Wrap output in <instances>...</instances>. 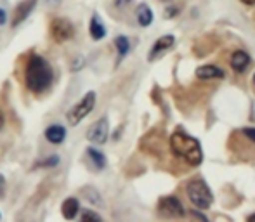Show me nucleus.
<instances>
[{
  "label": "nucleus",
  "instance_id": "20",
  "mask_svg": "<svg viewBox=\"0 0 255 222\" xmlns=\"http://www.w3.org/2000/svg\"><path fill=\"white\" fill-rule=\"evenodd\" d=\"M5 196V177L0 174V200Z\"/></svg>",
  "mask_w": 255,
  "mask_h": 222
},
{
  "label": "nucleus",
  "instance_id": "18",
  "mask_svg": "<svg viewBox=\"0 0 255 222\" xmlns=\"http://www.w3.org/2000/svg\"><path fill=\"white\" fill-rule=\"evenodd\" d=\"M82 221L84 222H101L103 217L99 216V214L92 212V210H84V214H82Z\"/></svg>",
  "mask_w": 255,
  "mask_h": 222
},
{
  "label": "nucleus",
  "instance_id": "8",
  "mask_svg": "<svg viewBox=\"0 0 255 222\" xmlns=\"http://www.w3.org/2000/svg\"><path fill=\"white\" fill-rule=\"evenodd\" d=\"M35 7H37V0H23V2L17 3L16 9H14L12 21H10L12 28L19 26V24L23 23V21H26L28 16H30V14L33 12Z\"/></svg>",
  "mask_w": 255,
  "mask_h": 222
},
{
  "label": "nucleus",
  "instance_id": "29",
  "mask_svg": "<svg viewBox=\"0 0 255 222\" xmlns=\"http://www.w3.org/2000/svg\"><path fill=\"white\" fill-rule=\"evenodd\" d=\"M0 217H2V216H0Z\"/></svg>",
  "mask_w": 255,
  "mask_h": 222
},
{
  "label": "nucleus",
  "instance_id": "3",
  "mask_svg": "<svg viewBox=\"0 0 255 222\" xmlns=\"http://www.w3.org/2000/svg\"><path fill=\"white\" fill-rule=\"evenodd\" d=\"M186 191H188L189 202L198 210L210 209L212 202H214V196H212L210 188H208L203 179H193V181H189L188 186H186Z\"/></svg>",
  "mask_w": 255,
  "mask_h": 222
},
{
  "label": "nucleus",
  "instance_id": "25",
  "mask_svg": "<svg viewBox=\"0 0 255 222\" xmlns=\"http://www.w3.org/2000/svg\"><path fill=\"white\" fill-rule=\"evenodd\" d=\"M245 5H255V0H242Z\"/></svg>",
  "mask_w": 255,
  "mask_h": 222
},
{
  "label": "nucleus",
  "instance_id": "13",
  "mask_svg": "<svg viewBox=\"0 0 255 222\" xmlns=\"http://www.w3.org/2000/svg\"><path fill=\"white\" fill-rule=\"evenodd\" d=\"M196 77L200 80H214V78H224V71L219 66L214 64H207V66H200L196 70Z\"/></svg>",
  "mask_w": 255,
  "mask_h": 222
},
{
  "label": "nucleus",
  "instance_id": "16",
  "mask_svg": "<svg viewBox=\"0 0 255 222\" xmlns=\"http://www.w3.org/2000/svg\"><path fill=\"white\" fill-rule=\"evenodd\" d=\"M135 17H137V23L142 28H148L153 23V10L148 3H139L137 9H135Z\"/></svg>",
  "mask_w": 255,
  "mask_h": 222
},
{
  "label": "nucleus",
  "instance_id": "6",
  "mask_svg": "<svg viewBox=\"0 0 255 222\" xmlns=\"http://www.w3.org/2000/svg\"><path fill=\"white\" fill-rule=\"evenodd\" d=\"M158 210L165 217H182L186 214L182 203L175 196H165L158 202Z\"/></svg>",
  "mask_w": 255,
  "mask_h": 222
},
{
  "label": "nucleus",
  "instance_id": "14",
  "mask_svg": "<svg viewBox=\"0 0 255 222\" xmlns=\"http://www.w3.org/2000/svg\"><path fill=\"white\" fill-rule=\"evenodd\" d=\"M89 33H91L92 40H103L106 37V26L101 19H99L98 14L91 17V23H89Z\"/></svg>",
  "mask_w": 255,
  "mask_h": 222
},
{
  "label": "nucleus",
  "instance_id": "10",
  "mask_svg": "<svg viewBox=\"0 0 255 222\" xmlns=\"http://www.w3.org/2000/svg\"><path fill=\"white\" fill-rule=\"evenodd\" d=\"M45 139H47V142H51V144H56V146L63 144L64 139H66V128L59 123L49 125V127L45 128Z\"/></svg>",
  "mask_w": 255,
  "mask_h": 222
},
{
  "label": "nucleus",
  "instance_id": "28",
  "mask_svg": "<svg viewBox=\"0 0 255 222\" xmlns=\"http://www.w3.org/2000/svg\"><path fill=\"white\" fill-rule=\"evenodd\" d=\"M163 2H168V0H163Z\"/></svg>",
  "mask_w": 255,
  "mask_h": 222
},
{
  "label": "nucleus",
  "instance_id": "5",
  "mask_svg": "<svg viewBox=\"0 0 255 222\" xmlns=\"http://www.w3.org/2000/svg\"><path fill=\"white\" fill-rule=\"evenodd\" d=\"M49 31L56 44H64L75 37V26L66 17H54L49 24Z\"/></svg>",
  "mask_w": 255,
  "mask_h": 222
},
{
  "label": "nucleus",
  "instance_id": "17",
  "mask_svg": "<svg viewBox=\"0 0 255 222\" xmlns=\"http://www.w3.org/2000/svg\"><path fill=\"white\" fill-rule=\"evenodd\" d=\"M115 47H117L118 63H120V61L128 54V51H130V40H128L125 35H118V37L115 38Z\"/></svg>",
  "mask_w": 255,
  "mask_h": 222
},
{
  "label": "nucleus",
  "instance_id": "11",
  "mask_svg": "<svg viewBox=\"0 0 255 222\" xmlns=\"http://www.w3.org/2000/svg\"><path fill=\"white\" fill-rule=\"evenodd\" d=\"M85 155H87V160L91 163V167L94 170H104L106 168V156L103 155V151H99L98 148H87L85 149Z\"/></svg>",
  "mask_w": 255,
  "mask_h": 222
},
{
  "label": "nucleus",
  "instance_id": "19",
  "mask_svg": "<svg viewBox=\"0 0 255 222\" xmlns=\"http://www.w3.org/2000/svg\"><path fill=\"white\" fill-rule=\"evenodd\" d=\"M57 163H59V156H51V158L44 160V162L37 163V167H45V168H52V167H57Z\"/></svg>",
  "mask_w": 255,
  "mask_h": 222
},
{
  "label": "nucleus",
  "instance_id": "12",
  "mask_svg": "<svg viewBox=\"0 0 255 222\" xmlns=\"http://www.w3.org/2000/svg\"><path fill=\"white\" fill-rule=\"evenodd\" d=\"M80 212V202L77 198H66L61 205V214L66 221H73Z\"/></svg>",
  "mask_w": 255,
  "mask_h": 222
},
{
  "label": "nucleus",
  "instance_id": "22",
  "mask_svg": "<svg viewBox=\"0 0 255 222\" xmlns=\"http://www.w3.org/2000/svg\"><path fill=\"white\" fill-rule=\"evenodd\" d=\"M5 23H7V12L3 9H0V26H3Z\"/></svg>",
  "mask_w": 255,
  "mask_h": 222
},
{
  "label": "nucleus",
  "instance_id": "26",
  "mask_svg": "<svg viewBox=\"0 0 255 222\" xmlns=\"http://www.w3.org/2000/svg\"><path fill=\"white\" fill-rule=\"evenodd\" d=\"M249 221H250V222H255V214H252V216L249 217Z\"/></svg>",
  "mask_w": 255,
  "mask_h": 222
},
{
  "label": "nucleus",
  "instance_id": "4",
  "mask_svg": "<svg viewBox=\"0 0 255 222\" xmlns=\"http://www.w3.org/2000/svg\"><path fill=\"white\" fill-rule=\"evenodd\" d=\"M96 106V92L94 91H89L73 108H70V111L66 113V120L71 127H77L85 116L91 114V111L94 110Z\"/></svg>",
  "mask_w": 255,
  "mask_h": 222
},
{
  "label": "nucleus",
  "instance_id": "27",
  "mask_svg": "<svg viewBox=\"0 0 255 222\" xmlns=\"http://www.w3.org/2000/svg\"><path fill=\"white\" fill-rule=\"evenodd\" d=\"M254 84H255V75H254Z\"/></svg>",
  "mask_w": 255,
  "mask_h": 222
},
{
  "label": "nucleus",
  "instance_id": "1",
  "mask_svg": "<svg viewBox=\"0 0 255 222\" xmlns=\"http://www.w3.org/2000/svg\"><path fill=\"white\" fill-rule=\"evenodd\" d=\"M54 80V71L49 61L40 54L30 56L24 70V84L33 94H42L51 87Z\"/></svg>",
  "mask_w": 255,
  "mask_h": 222
},
{
  "label": "nucleus",
  "instance_id": "9",
  "mask_svg": "<svg viewBox=\"0 0 255 222\" xmlns=\"http://www.w3.org/2000/svg\"><path fill=\"white\" fill-rule=\"evenodd\" d=\"M175 44V37L174 35H163V37H160L156 42H154V45L151 47V51H149V56L148 59L149 61H154L158 59L161 54H165V52L168 51V49H172Z\"/></svg>",
  "mask_w": 255,
  "mask_h": 222
},
{
  "label": "nucleus",
  "instance_id": "2",
  "mask_svg": "<svg viewBox=\"0 0 255 222\" xmlns=\"http://www.w3.org/2000/svg\"><path fill=\"white\" fill-rule=\"evenodd\" d=\"M170 149L175 156L182 158L193 167H198L203 162V151L198 139L184 134L182 130H177L170 135Z\"/></svg>",
  "mask_w": 255,
  "mask_h": 222
},
{
  "label": "nucleus",
  "instance_id": "15",
  "mask_svg": "<svg viewBox=\"0 0 255 222\" xmlns=\"http://www.w3.org/2000/svg\"><path fill=\"white\" fill-rule=\"evenodd\" d=\"M249 64H250V56L245 51H236L231 56V68L236 73H243L249 68Z\"/></svg>",
  "mask_w": 255,
  "mask_h": 222
},
{
  "label": "nucleus",
  "instance_id": "23",
  "mask_svg": "<svg viewBox=\"0 0 255 222\" xmlns=\"http://www.w3.org/2000/svg\"><path fill=\"white\" fill-rule=\"evenodd\" d=\"M189 216H191V217H196V219H202V221H208L207 217L203 216V214H198V212H189Z\"/></svg>",
  "mask_w": 255,
  "mask_h": 222
},
{
  "label": "nucleus",
  "instance_id": "21",
  "mask_svg": "<svg viewBox=\"0 0 255 222\" xmlns=\"http://www.w3.org/2000/svg\"><path fill=\"white\" fill-rule=\"evenodd\" d=\"M243 134H245L252 142H255V128H245V130H243Z\"/></svg>",
  "mask_w": 255,
  "mask_h": 222
},
{
  "label": "nucleus",
  "instance_id": "7",
  "mask_svg": "<svg viewBox=\"0 0 255 222\" xmlns=\"http://www.w3.org/2000/svg\"><path fill=\"white\" fill-rule=\"evenodd\" d=\"M108 134H110V125H108L106 118H99L98 121L89 127L87 130V139L92 144H104L108 141Z\"/></svg>",
  "mask_w": 255,
  "mask_h": 222
},
{
  "label": "nucleus",
  "instance_id": "24",
  "mask_svg": "<svg viewBox=\"0 0 255 222\" xmlns=\"http://www.w3.org/2000/svg\"><path fill=\"white\" fill-rule=\"evenodd\" d=\"M3 121H5V116H3V111L0 110V130H2V127H3Z\"/></svg>",
  "mask_w": 255,
  "mask_h": 222
}]
</instances>
